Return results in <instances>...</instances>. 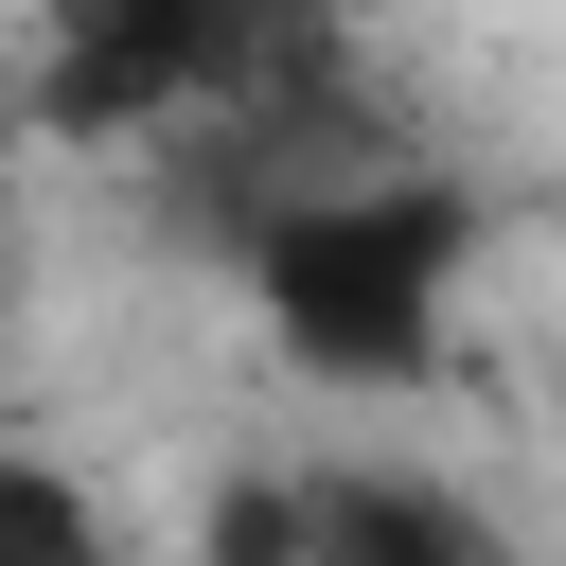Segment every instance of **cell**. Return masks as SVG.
Masks as SVG:
<instances>
[{
  "label": "cell",
  "mask_w": 566,
  "mask_h": 566,
  "mask_svg": "<svg viewBox=\"0 0 566 566\" xmlns=\"http://www.w3.org/2000/svg\"><path fill=\"white\" fill-rule=\"evenodd\" d=\"M478 248L495 212L424 159H301L230 212V283L265 318V354L336 407H407L442 354H460V301H478Z\"/></svg>",
  "instance_id": "cell-1"
},
{
  "label": "cell",
  "mask_w": 566,
  "mask_h": 566,
  "mask_svg": "<svg viewBox=\"0 0 566 566\" xmlns=\"http://www.w3.org/2000/svg\"><path fill=\"white\" fill-rule=\"evenodd\" d=\"M318 0H35L18 18V124L106 159V142H159V124H212V106H283Z\"/></svg>",
  "instance_id": "cell-2"
},
{
  "label": "cell",
  "mask_w": 566,
  "mask_h": 566,
  "mask_svg": "<svg viewBox=\"0 0 566 566\" xmlns=\"http://www.w3.org/2000/svg\"><path fill=\"white\" fill-rule=\"evenodd\" d=\"M301 513H318V566H531L478 478L371 460V442H318V460H301Z\"/></svg>",
  "instance_id": "cell-3"
},
{
  "label": "cell",
  "mask_w": 566,
  "mask_h": 566,
  "mask_svg": "<svg viewBox=\"0 0 566 566\" xmlns=\"http://www.w3.org/2000/svg\"><path fill=\"white\" fill-rule=\"evenodd\" d=\"M0 566H124L106 495H88L53 442H0Z\"/></svg>",
  "instance_id": "cell-4"
},
{
  "label": "cell",
  "mask_w": 566,
  "mask_h": 566,
  "mask_svg": "<svg viewBox=\"0 0 566 566\" xmlns=\"http://www.w3.org/2000/svg\"><path fill=\"white\" fill-rule=\"evenodd\" d=\"M195 566H318V513H301V460H230L195 495Z\"/></svg>",
  "instance_id": "cell-5"
}]
</instances>
